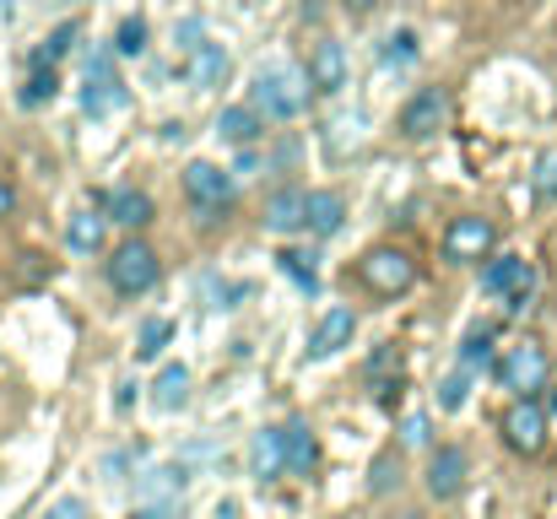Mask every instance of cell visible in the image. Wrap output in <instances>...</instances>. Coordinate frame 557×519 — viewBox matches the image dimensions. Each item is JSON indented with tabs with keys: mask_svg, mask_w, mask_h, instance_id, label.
I'll return each mask as SVG.
<instances>
[{
	"mask_svg": "<svg viewBox=\"0 0 557 519\" xmlns=\"http://www.w3.org/2000/svg\"><path fill=\"white\" fill-rule=\"evenodd\" d=\"M304 211H309V189L287 184V189H271L265 195L260 222H265V233H304Z\"/></svg>",
	"mask_w": 557,
	"mask_h": 519,
	"instance_id": "5bb4252c",
	"label": "cell"
},
{
	"mask_svg": "<svg viewBox=\"0 0 557 519\" xmlns=\"http://www.w3.org/2000/svg\"><path fill=\"white\" fill-rule=\"evenodd\" d=\"M152 390H158L152 400H158L163 411H180V406L189 400V368L185 362H169V368L158 373V384H152Z\"/></svg>",
	"mask_w": 557,
	"mask_h": 519,
	"instance_id": "603a6c76",
	"label": "cell"
},
{
	"mask_svg": "<svg viewBox=\"0 0 557 519\" xmlns=\"http://www.w3.org/2000/svg\"><path fill=\"white\" fill-rule=\"evenodd\" d=\"M189 487V471L185 466H163V471H147V482H141V493L147 498H180Z\"/></svg>",
	"mask_w": 557,
	"mask_h": 519,
	"instance_id": "d4e9b609",
	"label": "cell"
},
{
	"mask_svg": "<svg viewBox=\"0 0 557 519\" xmlns=\"http://www.w3.org/2000/svg\"><path fill=\"white\" fill-rule=\"evenodd\" d=\"M169 342H174V320H147V325H141V342H136V357L152 362V357L169 351Z\"/></svg>",
	"mask_w": 557,
	"mask_h": 519,
	"instance_id": "83f0119b",
	"label": "cell"
},
{
	"mask_svg": "<svg viewBox=\"0 0 557 519\" xmlns=\"http://www.w3.org/2000/svg\"><path fill=\"white\" fill-rule=\"evenodd\" d=\"M342 222H347V200H342L336 189H309L304 227H309L314 238H336V233H342Z\"/></svg>",
	"mask_w": 557,
	"mask_h": 519,
	"instance_id": "ac0fdd59",
	"label": "cell"
},
{
	"mask_svg": "<svg viewBox=\"0 0 557 519\" xmlns=\"http://www.w3.org/2000/svg\"><path fill=\"white\" fill-rule=\"evenodd\" d=\"M249 471H255L260 482H276V477L287 471V428L255 433V444H249Z\"/></svg>",
	"mask_w": 557,
	"mask_h": 519,
	"instance_id": "e0dca14e",
	"label": "cell"
},
{
	"mask_svg": "<svg viewBox=\"0 0 557 519\" xmlns=\"http://www.w3.org/2000/svg\"><path fill=\"white\" fill-rule=\"evenodd\" d=\"M493 244H498V227L487 217H455L444 227V260L449 265H482L493 255Z\"/></svg>",
	"mask_w": 557,
	"mask_h": 519,
	"instance_id": "ba28073f",
	"label": "cell"
},
{
	"mask_svg": "<svg viewBox=\"0 0 557 519\" xmlns=\"http://www.w3.org/2000/svg\"><path fill=\"white\" fill-rule=\"evenodd\" d=\"M547 390H553V395H547V411H553V417H557V379H553V384H547Z\"/></svg>",
	"mask_w": 557,
	"mask_h": 519,
	"instance_id": "60d3db41",
	"label": "cell"
},
{
	"mask_svg": "<svg viewBox=\"0 0 557 519\" xmlns=\"http://www.w3.org/2000/svg\"><path fill=\"white\" fill-rule=\"evenodd\" d=\"M260 136H265V120H260L255 103H238V109H222L216 114V141L222 147H255Z\"/></svg>",
	"mask_w": 557,
	"mask_h": 519,
	"instance_id": "2e32d148",
	"label": "cell"
},
{
	"mask_svg": "<svg viewBox=\"0 0 557 519\" xmlns=\"http://www.w3.org/2000/svg\"><path fill=\"white\" fill-rule=\"evenodd\" d=\"M358 276H363V287L379 293V298H400V293L417 287V260H411L406 249L379 244V249H369V255L358 260Z\"/></svg>",
	"mask_w": 557,
	"mask_h": 519,
	"instance_id": "5b68a950",
	"label": "cell"
},
{
	"mask_svg": "<svg viewBox=\"0 0 557 519\" xmlns=\"http://www.w3.org/2000/svg\"><path fill=\"white\" fill-rule=\"evenodd\" d=\"M309 71L298 65H260L255 71V87H249V103L265 114V120H298L309 109Z\"/></svg>",
	"mask_w": 557,
	"mask_h": 519,
	"instance_id": "6da1fadb",
	"label": "cell"
},
{
	"mask_svg": "<svg viewBox=\"0 0 557 519\" xmlns=\"http://www.w3.org/2000/svg\"><path fill=\"white\" fill-rule=\"evenodd\" d=\"M493 373H498V384H504L515 400H542V390L553 384V357H547L542 342L525 336V342H515L509 351H498Z\"/></svg>",
	"mask_w": 557,
	"mask_h": 519,
	"instance_id": "7a4b0ae2",
	"label": "cell"
},
{
	"mask_svg": "<svg viewBox=\"0 0 557 519\" xmlns=\"http://www.w3.org/2000/svg\"><path fill=\"white\" fill-rule=\"evenodd\" d=\"M309 87L325 92V98H336V92L347 87V49H342L336 38H320V44L309 49Z\"/></svg>",
	"mask_w": 557,
	"mask_h": 519,
	"instance_id": "7c38bea8",
	"label": "cell"
},
{
	"mask_svg": "<svg viewBox=\"0 0 557 519\" xmlns=\"http://www.w3.org/2000/svg\"><path fill=\"white\" fill-rule=\"evenodd\" d=\"M444 120H449V92L444 87H422L400 109V136L406 141H433L444 131Z\"/></svg>",
	"mask_w": 557,
	"mask_h": 519,
	"instance_id": "9c48e42d",
	"label": "cell"
},
{
	"mask_svg": "<svg viewBox=\"0 0 557 519\" xmlns=\"http://www.w3.org/2000/svg\"><path fill=\"white\" fill-rule=\"evenodd\" d=\"M389 368H400V346H379V351H373V357H369V379L379 384Z\"/></svg>",
	"mask_w": 557,
	"mask_h": 519,
	"instance_id": "e575fe53",
	"label": "cell"
},
{
	"mask_svg": "<svg viewBox=\"0 0 557 519\" xmlns=\"http://www.w3.org/2000/svg\"><path fill=\"white\" fill-rule=\"evenodd\" d=\"M158 276H163V260H158V249H152L147 238H125V244L109 255V287H114L120 298L152 293Z\"/></svg>",
	"mask_w": 557,
	"mask_h": 519,
	"instance_id": "3957f363",
	"label": "cell"
},
{
	"mask_svg": "<svg viewBox=\"0 0 557 519\" xmlns=\"http://www.w3.org/2000/svg\"><path fill=\"white\" fill-rule=\"evenodd\" d=\"M71 44H76V22H60V27L33 49V65H60V60L71 54Z\"/></svg>",
	"mask_w": 557,
	"mask_h": 519,
	"instance_id": "484cf974",
	"label": "cell"
},
{
	"mask_svg": "<svg viewBox=\"0 0 557 519\" xmlns=\"http://www.w3.org/2000/svg\"><path fill=\"white\" fill-rule=\"evenodd\" d=\"M531 287H536L531 260H520V255H487V265H482V293L487 298H498L504 309H525L531 304Z\"/></svg>",
	"mask_w": 557,
	"mask_h": 519,
	"instance_id": "8992f818",
	"label": "cell"
},
{
	"mask_svg": "<svg viewBox=\"0 0 557 519\" xmlns=\"http://www.w3.org/2000/svg\"><path fill=\"white\" fill-rule=\"evenodd\" d=\"M185 195L206 211V222H216V211H227V200H233V173L206 163V158H195L185 169Z\"/></svg>",
	"mask_w": 557,
	"mask_h": 519,
	"instance_id": "30bf717a",
	"label": "cell"
},
{
	"mask_svg": "<svg viewBox=\"0 0 557 519\" xmlns=\"http://www.w3.org/2000/svg\"><path fill=\"white\" fill-rule=\"evenodd\" d=\"M471 379H476V373H466V368L449 373V379L438 384V411H460V406L471 400Z\"/></svg>",
	"mask_w": 557,
	"mask_h": 519,
	"instance_id": "4dcf8cb0",
	"label": "cell"
},
{
	"mask_svg": "<svg viewBox=\"0 0 557 519\" xmlns=\"http://www.w3.org/2000/svg\"><path fill=\"white\" fill-rule=\"evenodd\" d=\"M466 477H471V455L460 444H433L428 449V471H422V487L433 504H449L466 493Z\"/></svg>",
	"mask_w": 557,
	"mask_h": 519,
	"instance_id": "52a82bcc",
	"label": "cell"
},
{
	"mask_svg": "<svg viewBox=\"0 0 557 519\" xmlns=\"http://www.w3.org/2000/svg\"><path fill=\"white\" fill-rule=\"evenodd\" d=\"M320 466V438L309 422H287V471L293 477H309Z\"/></svg>",
	"mask_w": 557,
	"mask_h": 519,
	"instance_id": "ffe728a7",
	"label": "cell"
},
{
	"mask_svg": "<svg viewBox=\"0 0 557 519\" xmlns=\"http://www.w3.org/2000/svg\"><path fill=\"white\" fill-rule=\"evenodd\" d=\"M103 233H109V217H98V211H76V217L65 222V244H71L76 255H98V249H103Z\"/></svg>",
	"mask_w": 557,
	"mask_h": 519,
	"instance_id": "44dd1931",
	"label": "cell"
},
{
	"mask_svg": "<svg viewBox=\"0 0 557 519\" xmlns=\"http://www.w3.org/2000/svg\"><path fill=\"white\" fill-rule=\"evenodd\" d=\"M395 482H400V460H395V455H379V460H373V471H369V493L373 498H384Z\"/></svg>",
	"mask_w": 557,
	"mask_h": 519,
	"instance_id": "1f68e13d",
	"label": "cell"
},
{
	"mask_svg": "<svg viewBox=\"0 0 557 519\" xmlns=\"http://www.w3.org/2000/svg\"><path fill=\"white\" fill-rule=\"evenodd\" d=\"M103 217H109L114 227H125V233H141V227L158 217V206H152L147 189H114V195H103Z\"/></svg>",
	"mask_w": 557,
	"mask_h": 519,
	"instance_id": "9a60e30c",
	"label": "cell"
},
{
	"mask_svg": "<svg viewBox=\"0 0 557 519\" xmlns=\"http://www.w3.org/2000/svg\"><path fill=\"white\" fill-rule=\"evenodd\" d=\"M136 519H174V509H169V504H147Z\"/></svg>",
	"mask_w": 557,
	"mask_h": 519,
	"instance_id": "f35d334b",
	"label": "cell"
},
{
	"mask_svg": "<svg viewBox=\"0 0 557 519\" xmlns=\"http://www.w3.org/2000/svg\"><path fill=\"white\" fill-rule=\"evenodd\" d=\"M136 395H141V384H136V379H120V395H114V406H120V411H131V406H136Z\"/></svg>",
	"mask_w": 557,
	"mask_h": 519,
	"instance_id": "8d00e7d4",
	"label": "cell"
},
{
	"mask_svg": "<svg viewBox=\"0 0 557 519\" xmlns=\"http://www.w3.org/2000/svg\"><path fill=\"white\" fill-rule=\"evenodd\" d=\"M498 433H504V444L520 460H536L547 449V438H553V411L542 400H509V411L498 417Z\"/></svg>",
	"mask_w": 557,
	"mask_h": 519,
	"instance_id": "277c9868",
	"label": "cell"
},
{
	"mask_svg": "<svg viewBox=\"0 0 557 519\" xmlns=\"http://www.w3.org/2000/svg\"><path fill=\"white\" fill-rule=\"evenodd\" d=\"M498 362V342H493V325H471L466 342H460V368L466 373H487Z\"/></svg>",
	"mask_w": 557,
	"mask_h": 519,
	"instance_id": "7402d4cb",
	"label": "cell"
},
{
	"mask_svg": "<svg viewBox=\"0 0 557 519\" xmlns=\"http://www.w3.org/2000/svg\"><path fill=\"white\" fill-rule=\"evenodd\" d=\"M114 54H125V60H131V54H147V22H141V16H125V22H120Z\"/></svg>",
	"mask_w": 557,
	"mask_h": 519,
	"instance_id": "f1b7e54d",
	"label": "cell"
},
{
	"mask_svg": "<svg viewBox=\"0 0 557 519\" xmlns=\"http://www.w3.org/2000/svg\"><path fill=\"white\" fill-rule=\"evenodd\" d=\"M0 11H16V0H0Z\"/></svg>",
	"mask_w": 557,
	"mask_h": 519,
	"instance_id": "b9f144b4",
	"label": "cell"
},
{
	"mask_svg": "<svg viewBox=\"0 0 557 519\" xmlns=\"http://www.w3.org/2000/svg\"><path fill=\"white\" fill-rule=\"evenodd\" d=\"M44 519H87V504H82V498H60Z\"/></svg>",
	"mask_w": 557,
	"mask_h": 519,
	"instance_id": "d590c367",
	"label": "cell"
},
{
	"mask_svg": "<svg viewBox=\"0 0 557 519\" xmlns=\"http://www.w3.org/2000/svg\"><path fill=\"white\" fill-rule=\"evenodd\" d=\"M379 60H384V65H411V60H417V33H411V27L389 33L384 49H379Z\"/></svg>",
	"mask_w": 557,
	"mask_h": 519,
	"instance_id": "f546056e",
	"label": "cell"
},
{
	"mask_svg": "<svg viewBox=\"0 0 557 519\" xmlns=\"http://www.w3.org/2000/svg\"><path fill=\"white\" fill-rule=\"evenodd\" d=\"M352 331H358V314H352L347 304L325 309V314H320V325H314V336H309V357H314V362L336 357L342 346H352Z\"/></svg>",
	"mask_w": 557,
	"mask_h": 519,
	"instance_id": "4fadbf2b",
	"label": "cell"
},
{
	"mask_svg": "<svg viewBox=\"0 0 557 519\" xmlns=\"http://www.w3.org/2000/svg\"><path fill=\"white\" fill-rule=\"evenodd\" d=\"M227 71H233V54H227L222 44H200V49H189V82H195V87H222Z\"/></svg>",
	"mask_w": 557,
	"mask_h": 519,
	"instance_id": "d6986e66",
	"label": "cell"
},
{
	"mask_svg": "<svg viewBox=\"0 0 557 519\" xmlns=\"http://www.w3.org/2000/svg\"><path fill=\"white\" fill-rule=\"evenodd\" d=\"M120 103H125V82L114 76L109 54H92V60H87V92H82V109H87L92 120H103V114H114Z\"/></svg>",
	"mask_w": 557,
	"mask_h": 519,
	"instance_id": "8fae6325",
	"label": "cell"
},
{
	"mask_svg": "<svg viewBox=\"0 0 557 519\" xmlns=\"http://www.w3.org/2000/svg\"><path fill=\"white\" fill-rule=\"evenodd\" d=\"M400 444H406V449H433V422H428L422 411H411V417L400 422Z\"/></svg>",
	"mask_w": 557,
	"mask_h": 519,
	"instance_id": "d6a6232c",
	"label": "cell"
},
{
	"mask_svg": "<svg viewBox=\"0 0 557 519\" xmlns=\"http://www.w3.org/2000/svg\"><path fill=\"white\" fill-rule=\"evenodd\" d=\"M536 200H557V152H547L542 163H536Z\"/></svg>",
	"mask_w": 557,
	"mask_h": 519,
	"instance_id": "836d02e7",
	"label": "cell"
},
{
	"mask_svg": "<svg viewBox=\"0 0 557 519\" xmlns=\"http://www.w3.org/2000/svg\"><path fill=\"white\" fill-rule=\"evenodd\" d=\"M276 265L293 276V287L304 293V298H314L320 293V271H314V255H304V249H282L276 255Z\"/></svg>",
	"mask_w": 557,
	"mask_h": 519,
	"instance_id": "cb8c5ba5",
	"label": "cell"
},
{
	"mask_svg": "<svg viewBox=\"0 0 557 519\" xmlns=\"http://www.w3.org/2000/svg\"><path fill=\"white\" fill-rule=\"evenodd\" d=\"M342 5H347L352 16H369V11H373V5H379V0H342Z\"/></svg>",
	"mask_w": 557,
	"mask_h": 519,
	"instance_id": "ab89813d",
	"label": "cell"
},
{
	"mask_svg": "<svg viewBox=\"0 0 557 519\" xmlns=\"http://www.w3.org/2000/svg\"><path fill=\"white\" fill-rule=\"evenodd\" d=\"M11 211H16V189H11V184H5V178H0V222H5V217H11Z\"/></svg>",
	"mask_w": 557,
	"mask_h": 519,
	"instance_id": "74e56055",
	"label": "cell"
},
{
	"mask_svg": "<svg viewBox=\"0 0 557 519\" xmlns=\"http://www.w3.org/2000/svg\"><path fill=\"white\" fill-rule=\"evenodd\" d=\"M54 92H60V71H54V65H33V76H27V87H22V103L38 109V103H49Z\"/></svg>",
	"mask_w": 557,
	"mask_h": 519,
	"instance_id": "4316f807",
	"label": "cell"
}]
</instances>
